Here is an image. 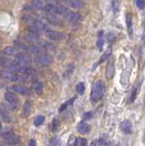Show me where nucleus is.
Listing matches in <instances>:
<instances>
[{
    "instance_id": "f257e3e1",
    "label": "nucleus",
    "mask_w": 145,
    "mask_h": 146,
    "mask_svg": "<svg viewBox=\"0 0 145 146\" xmlns=\"http://www.w3.org/2000/svg\"><path fill=\"white\" fill-rule=\"evenodd\" d=\"M104 93V84L101 80H99L95 82L93 85V88L90 94V99L92 102H97L98 100L101 99L102 95Z\"/></svg>"
},
{
    "instance_id": "f03ea898",
    "label": "nucleus",
    "mask_w": 145,
    "mask_h": 146,
    "mask_svg": "<svg viewBox=\"0 0 145 146\" xmlns=\"http://www.w3.org/2000/svg\"><path fill=\"white\" fill-rule=\"evenodd\" d=\"M0 78L2 80L10 81H19L24 80V78H22L17 72L10 70H3L2 71H0Z\"/></svg>"
},
{
    "instance_id": "7ed1b4c3",
    "label": "nucleus",
    "mask_w": 145,
    "mask_h": 146,
    "mask_svg": "<svg viewBox=\"0 0 145 146\" xmlns=\"http://www.w3.org/2000/svg\"><path fill=\"white\" fill-rule=\"evenodd\" d=\"M24 19L26 21H28L29 22L31 25H32L33 27H37V29L40 31H46L48 30V27H47V25L45 24V23L41 20H39L38 19V18H36L32 16H30V15H26L24 17Z\"/></svg>"
},
{
    "instance_id": "20e7f679",
    "label": "nucleus",
    "mask_w": 145,
    "mask_h": 146,
    "mask_svg": "<svg viewBox=\"0 0 145 146\" xmlns=\"http://www.w3.org/2000/svg\"><path fill=\"white\" fill-rule=\"evenodd\" d=\"M61 17H64L65 18H67V19L70 22H77V21H79L81 19V16L79 13H77L75 11H72L67 7H64V10H63V12H62Z\"/></svg>"
},
{
    "instance_id": "39448f33",
    "label": "nucleus",
    "mask_w": 145,
    "mask_h": 146,
    "mask_svg": "<svg viewBox=\"0 0 145 146\" xmlns=\"http://www.w3.org/2000/svg\"><path fill=\"white\" fill-rule=\"evenodd\" d=\"M19 65L28 66L29 62L31 61V57L26 53H17L15 56V60Z\"/></svg>"
},
{
    "instance_id": "423d86ee",
    "label": "nucleus",
    "mask_w": 145,
    "mask_h": 146,
    "mask_svg": "<svg viewBox=\"0 0 145 146\" xmlns=\"http://www.w3.org/2000/svg\"><path fill=\"white\" fill-rule=\"evenodd\" d=\"M36 62L39 65H42V66H48L49 64H51L52 61H53V58L51 56H49V55H47V54H40V55H38L37 57L35 58Z\"/></svg>"
},
{
    "instance_id": "0eeeda50",
    "label": "nucleus",
    "mask_w": 145,
    "mask_h": 146,
    "mask_svg": "<svg viewBox=\"0 0 145 146\" xmlns=\"http://www.w3.org/2000/svg\"><path fill=\"white\" fill-rule=\"evenodd\" d=\"M19 47L22 49H24L25 51H28L29 53L36 54V55H40L42 53V50L38 46H36L33 44L30 45H23V44H19Z\"/></svg>"
},
{
    "instance_id": "6e6552de",
    "label": "nucleus",
    "mask_w": 145,
    "mask_h": 146,
    "mask_svg": "<svg viewBox=\"0 0 145 146\" xmlns=\"http://www.w3.org/2000/svg\"><path fill=\"white\" fill-rule=\"evenodd\" d=\"M45 33H46L48 38H50L52 40H62V39H64L66 36L64 33H61V32L55 31V30H50V29L46 30Z\"/></svg>"
},
{
    "instance_id": "1a4fd4ad",
    "label": "nucleus",
    "mask_w": 145,
    "mask_h": 146,
    "mask_svg": "<svg viewBox=\"0 0 145 146\" xmlns=\"http://www.w3.org/2000/svg\"><path fill=\"white\" fill-rule=\"evenodd\" d=\"M45 18L47 19V21L50 24L54 25V26H62L64 24V22L61 19L60 17H58L54 14H50V13H48L46 16H45Z\"/></svg>"
},
{
    "instance_id": "9d476101",
    "label": "nucleus",
    "mask_w": 145,
    "mask_h": 146,
    "mask_svg": "<svg viewBox=\"0 0 145 146\" xmlns=\"http://www.w3.org/2000/svg\"><path fill=\"white\" fill-rule=\"evenodd\" d=\"M60 2L66 4L72 8H82L84 7V2L82 0H60Z\"/></svg>"
},
{
    "instance_id": "9b49d317",
    "label": "nucleus",
    "mask_w": 145,
    "mask_h": 146,
    "mask_svg": "<svg viewBox=\"0 0 145 146\" xmlns=\"http://www.w3.org/2000/svg\"><path fill=\"white\" fill-rule=\"evenodd\" d=\"M5 100H7V102L8 104H10L13 107H16L17 105V102H19V99H17L16 94L11 92V91H7V92H6Z\"/></svg>"
},
{
    "instance_id": "f8f14e48",
    "label": "nucleus",
    "mask_w": 145,
    "mask_h": 146,
    "mask_svg": "<svg viewBox=\"0 0 145 146\" xmlns=\"http://www.w3.org/2000/svg\"><path fill=\"white\" fill-rule=\"evenodd\" d=\"M12 90H14L15 92L21 94V95H28L30 93V90H28V88H26V86H23V85H19V84L13 85Z\"/></svg>"
},
{
    "instance_id": "ddd939ff",
    "label": "nucleus",
    "mask_w": 145,
    "mask_h": 146,
    "mask_svg": "<svg viewBox=\"0 0 145 146\" xmlns=\"http://www.w3.org/2000/svg\"><path fill=\"white\" fill-rule=\"evenodd\" d=\"M31 111H32V102L31 100H26L22 108V115L24 117H28L30 115Z\"/></svg>"
},
{
    "instance_id": "4468645a",
    "label": "nucleus",
    "mask_w": 145,
    "mask_h": 146,
    "mask_svg": "<svg viewBox=\"0 0 145 146\" xmlns=\"http://www.w3.org/2000/svg\"><path fill=\"white\" fill-rule=\"evenodd\" d=\"M121 130L126 134H130L132 131V124L129 121H123L121 123Z\"/></svg>"
},
{
    "instance_id": "2eb2a0df",
    "label": "nucleus",
    "mask_w": 145,
    "mask_h": 146,
    "mask_svg": "<svg viewBox=\"0 0 145 146\" xmlns=\"http://www.w3.org/2000/svg\"><path fill=\"white\" fill-rule=\"evenodd\" d=\"M77 130H78V131L80 132V133L87 134V133H89V132L90 128H89V125L88 124L87 122L81 121V122L79 123L78 126H77Z\"/></svg>"
},
{
    "instance_id": "dca6fc26",
    "label": "nucleus",
    "mask_w": 145,
    "mask_h": 146,
    "mask_svg": "<svg viewBox=\"0 0 145 146\" xmlns=\"http://www.w3.org/2000/svg\"><path fill=\"white\" fill-rule=\"evenodd\" d=\"M5 140V143L7 144V145H17V143H19V136H16L15 134H13L9 137H7V138L4 139Z\"/></svg>"
},
{
    "instance_id": "f3484780",
    "label": "nucleus",
    "mask_w": 145,
    "mask_h": 146,
    "mask_svg": "<svg viewBox=\"0 0 145 146\" xmlns=\"http://www.w3.org/2000/svg\"><path fill=\"white\" fill-rule=\"evenodd\" d=\"M126 24H127V29H128V34L131 38L132 36V18H131L130 14H127Z\"/></svg>"
},
{
    "instance_id": "a211bd4d",
    "label": "nucleus",
    "mask_w": 145,
    "mask_h": 146,
    "mask_svg": "<svg viewBox=\"0 0 145 146\" xmlns=\"http://www.w3.org/2000/svg\"><path fill=\"white\" fill-rule=\"evenodd\" d=\"M17 51H19V49L15 47H7L3 50V54L7 55V56H16Z\"/></svg>"
},
{
    "instance_id": "6ab92c4d",
    "label": "nucleus",
    "mask_w": 145,
    "mask_h": 146,
    "mask_svg": "<svg viewBox=\"0 0 145 146\" xmlns=\"http://www.w3.org/2000/svg\"><path fill=\"white\" fill-rule=\"evenodd\" d=\"M106 74L109 79H111V78L113 76V74H114V63H113V61L109 62L107 70H106Z\"/></svg>"
},
{
    "instance_id": "aec40b11",
    "label": "nucleus",
    "mask_w": 145,
    "mask_h": 146,
    "mask_svg": "<svg viewBox=\"0 0 145 146\" xmlns=\"http://www.w3.org/2000/svg\"><path fill=\"white\" fill-rule=\"evenodd\" d=\"M34 91L38 95L42 94V92H43V83L42 82H37V83L34 85Z\"/></svg>"
},
{
    "instance_id": "412c9836",
    "label": "nucleus",
    "mask_w": 145,
    "mask_h": 146,
    "mask_svg": "<svg viewBox=\"0 0 145 146\" xmlns=\"http://www.w3.org/2000/svg\"><path fill=\"white\" fill-rule=\"evenodd\" d=\"M75 97L74 98H72L71 100H68V102H66L64 104H62L61 105V106H60V109H58V111H60V112H62V111H65V110L68 108V107H69L70 106V105H71L72 103H73V102H74V100H75Z\"/></svg>"
},
{
    "instance_id": "4be33fe9",
    "label": "nucleus",
    "mask_w": 145,
    "mask_h": 146,
    "mask_svg": "<svg viewBox=\"0 0 145 146\" xmlns=\"http://www.w3.org/2000/svg\"><path fill=\"white\" fill-rule=\"evenodd\" d=\"M76 90H77V92H78L79 95H82L85 91V85L83 82H79V83L77 85Z\"/></svg>"
},
{
    "instance_id": "5701e85b",
    "label": "nucleus",
    "mask_w": 145,
    "mask_h": 146,
    "mask_svg": "<svg viewBox=\"0 0 145 146\" xmlns=\"http://www.w3.org/2000/svg\"><path fill=\"white\" fill-rule=\"evenodd\" d=\"M45 121V117L42 116V115H39L38 117H36L35 118V120H34V124L36 126H39V125H41L42 123L44 122Z\"/></svg>"
},
{
    "instance_id": "b1692460",
    "label": "nucleus",
    "mask_w": 145,
    "mask_h": 146,
    "mask_svg": "<svg viewBox=\"0 0 145 146\" xmlns=\"http://www.w3.org/2000/svg\"><path fill=\"white\" fill-rule=\"evenodd\" d=\"M60 127V122L58 119H54L52 121V131H57Z\"/></svg>"
},
{
    "instance_id": "393cba45",
    "label": "nucleus",
    "mask_w": 145,
    "mask_h": 146,
    "mask_svg": "<svg viewBox=\"0 0 145 146\" xmlns=\"http://www.w3.org/2000/svg\"><path fill=\"white\" fill-rule=\"evenodd\" d=\"M28 31H29V33L31 34V35H33V36H38L39 34H40V30H38L37 27H33V26H30V27H28Z\"/></svg>"
},
{
    "instance_id": "a878e982",
    "label": "nucleus",
    "mask_w": 145,
    "mask_h": 146,
    "mask_svg": "<svg viewBox=\"0 0 145 146\" xmlns=\"http://www.w3.org/2000/svg\"><path fill=\"white\" fill-rule=\"evenodd\" d=\"M112 10L114 13H118L120 10V3L118 0H112Z\"/></svg>"
},
{
    "instance_id": "bb28decb",
    "label": "nucleus",
    "mask_w": 145,
    "mask_h": 146,
    "mask_svg": "<svg viewBox=\"0 0 145 146\" xmlns=\"http://www.w3.org/2000/svg\"><path fill=\"white\" fill-rule=\"evenodd\" d=\"M33 6L37 9H42L44 8V5L43 3L40 1V0H34L33 1Z\"/></svg>"
},
{
    "instance_id": "cd10ccee",
    "label": "nucleus",
    "mask_w": 145,
    "mask_h": 146,
    "mask_svg": "<svg viewBox=\"0 0 145 146\" xmlns=\"http://www.w3.org/2000/svg\"><path fill=\"white\" fill-rule=\"evenodd\" d=\"M111 49L110 48V49L108 50V51H106L105 53H104V55H103V56L101 57V61H99V63H98V64L102 63L103 61H105L106 59H107L109 57H110V55H111Z\"/></svg>"
},
{
    "instance_id": "c85d7f7f",
    "label": "nucleus",
    "mask_w": 145,
    "mask_h": 146,
    "mask_svg": "<svg viewBox=\"0 0 145 146\" xmlns=\"http://www.w3.org/2000/svg\"><path fill=\"white\" fill-rule=\"evenodd\" d=\"M87 143V140L83 138H78L76 141V145L77 146H85Z\"/></svg>"
},
{
    "instance_id": "c756f323",
    "label": "nucleus",
    "mask_w": 145,
    "mask_h": 146,
    "mask_svg": "<svg viewBox=\"0 0 145 146\" xmlns=\"http://www.w3.org/2000/svg\"><path fill=\"white\" fill-rule=\"evenodd\" d=\"M136 5L139 9L145 8V0H136Z\"/></svg>"
},
{
    "instance_id": "7c9ffc66",
    "label": "nucleus",
    "mask_w": 145,
    "mask_h": 146,
    "mask_svg": "<svg viewBox=\"0 0 145 146\" xmlns=\"http://www.w3.org/2000/svg\"><path fill=\"white\" fill-rule=\"evenodd\" d=\"M58 137H53L51 138V140L49 141L48 146H58Z\"/></svg>"
},
{
    "instance_id": "2f4dec72",
    "label": "nucleus",
    "mask_w": 145,
    "mask_h": 146,
    "mask_svg": "<svg viewBox=\"0 0 145 146\" xmlns=\"http://www.w3.org/2000/svg\"><path fill=\"white\" fill-rule=\"evenodd\" d=\"M103 45H104V40H103V38H102V36H101V38H99L98 43H97L98 48H99V50H101V49H102V47H103Z\"/></svg>"
},
{
    "instance_id": "473e14b6",
    "label": "nucleus",
    "mask_w": 145,
    "mask_h": 146,
    "mask_svg": "<svg viewBox=\"0 0 145 146\" xmlns=\"http://www.w3.org/2000/svg\"><path fill=\"white\" fill-rule=\"evenodd\" d=\"M136 93H137V89L133 88L132 92H131V95H130V102H133V100H134V99L136 97Z\"/></svg>"
},
{
    "instance_id": "72a5a7b5",
    "label": "nucleus",
    "mask_w": 145,
    "mask_h": 146,
    "mask_svg": "<svg viewBox=\"0 0 145 146\" xmlns=\"http://www.w3.org/2000/svg\"><path fill=\"white\" fill-rule=\"evenodd\" d=\"M92 115H93V114H92V112H91V111H89V112H87V113H85L83 117H84V119H85V120H89V119L92 117Z\"/></svg>"
},
{
    "instance_id": "f704fd0d",
    "label": "nucleus",
    "mask_w": 145,
    "mask_h": 146,
    "mask_svg": "<svg viewBox=\"0 0 145 146\" xmlns=\"http://www.w3.org/2000/svg\"><path fill=\"white\" fill-rule=\"evenodd\" d=\"M29 146H37V143H36L35 140H30L29 141Z\"/></svg>"
},
{
    "instance_id": "c9c22d12",
    "label": "nucleus",
    "mask_w": 145,
    "mask_h": 146,
    "mask_svg": "<svg viewBox=\"0 0 145 146\" xmlns=\"http://www.w3.org/2000/svg\"><path fill=\"white\" fill-rule=\"evenodd\" d=\"M2 129V124H1V122H0V130Z\"/></svg>"
},
{
    "instance_id": "e433bc0d",
    "label": "nucleus",
    "mask_w": 145,
    "mask_h": 146,
    "mask_svg": "<svg viewBox=\"0 0 145 146\" xmlns=\"http://www.w3.org/2000/svg\"><path fill=\"white\" fill-rule=\"evenodd\" d=\"M0 146H3V145H2V144H1V143H0Z\"/></svg>"
},
{
    "instance_id": "4c0bfd02",
    "label": "nucleus",
    "mask_w": 145,
    "mask_h": 146,
    "mask_svg": "<svg viewBox=\"0 0 145 146\" xmlns=\"http://www.w3.org/2000/svg\"><path fill=\"white\" fill-rule=\"evenodd\" d=\"M116 146H120V145H116Z\"/></svg>"
},
{
    "instance_id": "58836bf2",
    "label": "nucleus",
    "mask_w": 145,
    "mask_h": 146,
    "mask_svg": "<svg viewBox=\"0 0 145 146\" xmlns=\"http://www.w3.org/2000/svg\"><path fill=\"white\" fill-rule=\"evenodd\" d=\"M144 104H145V102H144Z\"/></svg>"
},
{
    "instance_id": "ea45409f",
    "label": "nucleus",
    "mask_w": 145,
    "mask_h": 146,
    "mask_svg": "<svg viewBox=\"0 0 145 146\" xmlns=\"http://www.w3.org/2000/svg\"><path fill=\"white\" fill-rule=\"evenodd\" d=\"M144 27H145V25H144Z\"/></svg>"
}]
</instances>
